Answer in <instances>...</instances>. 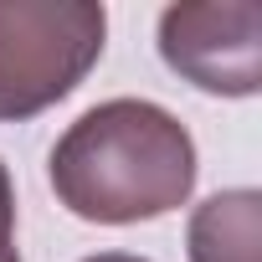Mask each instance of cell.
<instances>
[{"mask_svg": "<svg viewBox=\"0 0 262 262\" xmlns=\"http://www.w3.org/2000/svg\"><path fill=\"white\" fill-rule=\"evenodd\" d=\"M190 128L149 98H108L88 108L52 149V190L77 221L139 226L170 216L195 190Z\"/></svg>", "mask_w": 262, "mask_h": 262, "instance_id": "6da1fadb", "label": "cell"}, {"mask_svg": "<svg viewBox=\"0 0 262 262\" xmlns=\"http://www.w3.org/2000/svg\"><path fill=\"white\" fill-rule=\"evenodd\" d=\"M98 0H0V123L62 103L103 57Z\"/></svg>", "mask_w": 262, "mask_h": 262, "instance_id": "7a4b0ae2", "label": "cell"}, {"mask_svg": "<svg viewBox=\"0 0 262 262\" xmlns=\"http://www.w3.org/2000/svg\"><path fill=\"white\" fill-rule=\"evenodd\" d=\"M160 57L190 88L252 98L262 88V6L257 0H180L160 16Z\"/></svg>", "mask_w": 262, "mask_h": 262, "instance_id": "3957f363", "label": "cell"}, {"mask_svg": "<svg viewBox=\"0 0 262 262\" xmlns=\"http://www.w3.org/2000/svg\"><path fill=\"white\" fill-rule=\"evenodd\" d=\"M185 247L190 262H262V195L252 185L216 190L195 206Z\"/></svg>", "mask_w": 262, "mask_h": 262, "instance_id": "277c9868", "label": "cell"}, {"mask_svg": "<svg viewBox=\"0 0 262 262\" xmlns=\"http://www.w3.org/2000/svg\"><path fill=\"white\" fill-rule=\"evenodd\" d=\"M16 242V185H11V170L0 165V247Z\"/></svg>", "mask_w": 262, "mask_h": 262, "instance_id": "5b68a950", "label": "cell"}, {"mask_svg": "<svg viewBox=\"0 0 262 262\" xmlns=\"http://www.w3.org/2000/svg\"><path fill=\"white\" fill-rule=\"evenodd\" d=\"M82 262H149V257H134V252H98V257H82Z\"/></svg>", "mask_w": 262, "mask_h": 262, "instance_id": "8992f818", "label": "cell"}, {"mask_svg": "<svg viewBox=\"0 0 262 262\" xmlns=\"http://www.w3.org/2000/svg\"><path fill=\"white\" fill-rule=\"evenodd\" d=\"M0 262H21V252H16V242H6V247H0Z\"/></svg>", "mask_w": 262, "mask_h": 262, "instance_id": "52a82bcc", "label": "cell"}]
</instances>
